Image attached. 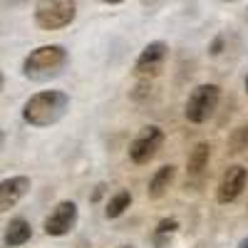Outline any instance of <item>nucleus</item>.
I'll use <instances>...</instances> for the list:
<instances>
[{
	"label": "nucleus",
	"instance_id": "f257e3e1",
	"mask_svg": "<svg viewBox=\"0 0 248 248\" xmlns=\"http://www.w3.org/2000/svg\"><path fill=\"white\" fill-rule=\"evenodd\" d=\"M70 109V94L62 90L35 92L23 105V119L35 129H45L57 124Z\"/></svg>",
	"mask_w": 248,
	"mask_h": 248
},
{
	"label": "nucleus",
	"instance_id": "f03ea898",
	"mask_svg": "<svg viewBox=\"0 0 248 248\" xmlns=\"http://www.w3.org/2000/svg\"><path fill=\"white\" fill-rule=\"evenodd\" d=\"M67 62H70V52L62 47V45H57V43L40 45V47H35L25 57L23 75L28 79H32V82H45V79L60 75L62 70L67 67Z\"/></svg>",
	"mask_w": 248,
	"mask_h": 248
},
{
	"label": "nucleus",
	"instance_id": "7ed1b4c3",
	"mask_svg": "<svg viewBox=\"0 0 248 248\" xmlns=\"http://www.w3.org/2000/svg\"><path fill=\"white\" fill-rule=\"evenodd\" d=\"M77 3L75 0H37L35 3V23L43 30H62L75 23Z\"/></svg>",
	"mask_w": 248,
	"mask_h": 248
},
{
	"label": "nucleus",
	"instance_id": "20e7f679",
	"mask_svg": "<svg viewBox=\"0 0 248 248\" xmlns=\"http://www.w3.org/2000/svg\"><path fill=\"white\" fill-rule=\"evenodd\" d=\"M218 102H221V87L214 85V82H203V85H196L191 90L189 99L184 105V114L191 124H203L216 112Z\"/></svg>",
	"mask_w": 248,
	"mask_h": 248
},
{
	"label": "nucleus",
	"instance_id": "39448f33",
	"mask_svg": "<svg viewBox=\"0 0 248 248\" xmlns=\"http://www.w3.org/2000/svg\"><path fill=\"white\" fill-rule=\"evenodd\" d=\"M164 147V129L156 127V124H149L144 127L129 144V159L137 167H147L149 161L156 159V154Z\"/></svg>",
	"mask_w": 248,
	"mask_h": 248
},
{
	"label": "nucleus",
	"instance_id": "423d86ee",
	"mask_svg": "<svg viewBox=\"0 0 248 248\" xmlns=\"http://www.w3.org/2000/svg\"><path fill=\"white\" fill-rule=\"evenodd\" d=\"M167 57H169V47L167 43H161V40H154L144 47L134 62V77L137 79H156L167 65Z\"/></svg>",
	"mask_w": 248,
	"mask_h": 248
},
{
	"label": "nucleus",
	"instance_id": "0eeeda50",
	"mask_svg": "<svg viewBox=\"0 0 248 248\" xmlns=\"http://www.w3.org/2000/svg\"><path fill=\"white\" fill-rule=\"evenodd\" d=\"M77 218H79V209H77V203L75 201H60L55 209L45 216V223H43V229L47 236L52 238H62V236H67L75 231V226H77Z\"/></svg>",
	"mask_w": 248,
	"mask_h": 248
},
{
	"label": "nucleus",
	"instance_id": "6e6552de",
	"mask_svg": "<svg viewBox=\"0 0 248 248\" xmlns=\"http://www.w3.org/2000/svg\"><path fill=\"white\" fill-rule=\"evenodd\" d=\"M248 186V169L243 164H231L218 179V186H216V201L218 203H233Z\"/></svg>",
	"mask_w": 248,
	"mask_h": 248
},
{
	"label": "nucleus",
	"instance_id": "1a4fd4ad",
	"mask_svg": "<svg viewBox=\"0 0 248 248\" xmlns=\"http://www.w3.org/2000/svg\"><path fill=\"white\" fill-rule=\"evenodd\" d=\"M30 176H10L0 181V214H5L30 194Z\"/></svg>",
	"mask_w": 248,
	"mask_h": 248
},
{
	"label": "nucleus",
	"instance_id": "9d476101",
	"mask_svg": "<svg viewBox=\"0 0 248 248\" xmlns=\"http://www.w3.org/2000/svg\"><path fill=\"white\" fill-rule=\"evenodd\" d=\"M209 161H211V144L209 141H199L196 147L191 149L189 159H186V189L194 184H201L206 176V169H209Z\"/></svg>",
	"mask_w": 248,
	"mask_h": 248
},
{
	"label": "nucleus",
	"instance_id": "9b49d317",
	"mask_svg": "<svg viewBox=\"0 0 248 248\" xmlns=\"http://www.w3.org/2000/svg\"><path fill=\"white\" fill-rule=\"evenodd\" d=\"M174 179H176V167H174V164H164V167H159L154 171V176L149 179V189H147L149 199L156 201L161 196H167V191L171 189Z\"/></svg>",
	"mask_w": 248,
	"mask_h": 248
},
{
	"label": "nucleus",
	"instance_id": "f8f14e48",
	"mask_svg": "<svg viewBox=\"0 0 248 248\" xmlns=\"http://www.w3.org/2000/svg\"><path fill=\"white\" fill-rule=\"evenodd\" d=\"M179 218H174V216H167V218H161L159 223H156V229L152 231V243H154V248H169L171 243H174V238H176V233H179Z\"/></svg>",
	"mask_w": 248,
	"mask_h": 248
},
{
	"label": "nucleus",
	"instance_id": "ddd939ff",
	"mask_svg": "<svg viewBox=\"0 0 248 248\" xmlns=\"http://www.w3.org/2000/svg\"><path fill=\"white\" fill-rule=\"evenodd\" d=\"M30 238H32V226L25 218H13L8 223V229H5V236H3V241H5L8 248L25 246Z\"/></svg>",
	"mask_w": 248,
	"mask_h": 248
},
{
	"label": "nucleus",
	"instance_id": "4468645a",
	"mask_svg": "<svg viewBox=\"0 0 248 248\" xmlns=\"http://www.w3.org/2000/svg\"><path fill=\"white\" fill-rule=\"evenodd\" d=\"M132 206V194L129 191H117L109 201H107V209H105V216L107 218H119L124 211Z\"/></svg>",
	"mask_w": 248,
	"mask_h": 248
},
{
	"label": "nucleus",
	"instance_id": "2eb2a0df",
	"mask_svg": "<svg viewBox=\"0 0 248 248\" xmlns=\"http://www.w3.org/2000/svg\"><path fill=\"white\" fill-rule=\"evenodd\" d=\"M229 147H231V152H243V149H248V124H241L238 129L231 132Z\"/></svg>",
	"mask_w": 248,
	"mask_h": 248
},
{
	"label": "nucleus",
	"instance_id": "dca6fc26",
	"mask_svg": "<svg viewBox=\"0 0 248 248\" xmlns=\"http://www.w3.org/2000/svg\"><path fill=\"white\" fill-rule=\"evenodd\" d=\"M105 189H107V186H105V184H99V186H97V189H94V194L90 196V201H92V203H97V201H99V196H102V194H105Z\"/></svg>",
	"mask_w": 248,
	"mask_h": 248
},
{
	"label": "nucleus",
	"instance_id": "f3484780",
	"mask_svg": "<svg viewBox=\"0 0 248 248\" xmlns=\"http://www.w3.org/2000/svg\"><path fill=\"white\" fill-rule=\"evenodd\" d=\"M221 45H223V40L218 37V40H216V43L211 45V55H218V52H221Z\"/></svg>",
	"mask_w": 248,
	"mask_h": 248
},
{
	"label": "nucleus",
	"instance_id": "a211bd4d",
	"mask_svg": "<svg viewBox=\"0 0 248 248\" xmlns=\"http://www.w3.org/2000/svg\"><path fill=\"white\" fill-rule=\"evenodd\" d=\"M102 3H107V5H119V3H124V0H102Z\"/></svg>",
	"mask_w": 248,
	"mask_h": 248
},
{
	"label": "nucleus",
	"instance_id": "6ab92c4d",
	"mask_svg": "<svg viewBox=\"0 0 248 248\" xmlns=\"http://www.w3.org/2000/svg\"><path fill=\"white\" fill-rule=\"evenodd\" d=\"M3 144H5V132L0 129V149H3Z\"/></svg>",
	"mask_w": 248,
	"mask_h": 248
},
{
	"label": "nucleus",
	"instance_id": "aec40b11",
	"mask_svg": "<svg viewBox=\"0 0 248 248\" xmlns=\"http://www.w3.org/2000/svg\"><path fill=\"white\" fill-rule=\"evenodd\" d=\"M3 85H5V77H3V72H0V92H3Z\"/></svg>",
	"mask_w": 248,
	"mask_h": 248
},
{
	"label": "nucleus",
	"instance_id": "412c9836",
	"mask_svg": "<svg viewBox=\"0 0 248 248\" xmlns=\"http://www.w3.org/2000/svg\"><path fill=\"white\" fill-rule=\"evenodd\" d=\"M238 248H248V238H243V241L238 243Z\"/></svg>",
	"mask_w": 248,
	"mask_h": 248
},
{
	"label": "nucleus",
	"instance_id": "4be33fe9",
	"mask_svg": "<svg viewBox=\"0 0 248 248\" xmlns=\"http://www.w3.org/2000/svg\"><path fill=\"white\" fill-rule=\"evenodd\" d=\"M119 248H134V246H119Z\"/></svg>",
	"mask_w": 248,
	"mask_h": 248
},
{
	"label": "nucleus",
	"instance_id": "5701e85b",
	"mask_svg": "<svg viewBox=\"0 0 248 248\" xmlns=\"http://www.w3.org/2000/svg\"><path fill=\"white\" fill-rule=\"evenodd\" d=\"M246 92H248V77H246Z\"/></svg>",
	"mask_w": 248,
	"mask_h": 248
},
{
	"label": "nucleus",
	"instance_id": "b1692460",
	"mask_svg": "<svg viewBox=\"0 0 248 248\" xmlns=\"http://www.w3.org/2000/svg\"><path fill=\"white\" fill-rule=\"evenodd\" d=\"M226 3H233V0H226Z\"/></svg>",
	"mask_w": 248,
	"mask_h": 248
}]
</instances>
